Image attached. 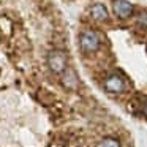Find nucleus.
Listing matches in <instances>:
<instances>
[{
  "mask_svg": "<svg viewBox=\"0 0 147 147\" xmlns=\"http://www.w3.org/2000/svg\"><path fill=\"white\" fill-rule=\"evenodd\" d=\"M100 45H101V38L96 32L93 30H84L79 35V46L84 52L87 54H92V52H96L100 49Z\"/></svg>",
  "mask_w": 147,
  "mask_h": 147,
  "instance_id": "nucleus-1",
  "label": "nucleus"
},
{
  "mask_svg": "<svg viewBox=\"0 0 147 147\" xmlns=\"http://www.w3.org/2000/svg\"><path fill=\"white\" fill-rule=\"evenodd\" d=\"M48 67L52 73L55 74H62L67 70V54L63 51L54 49L48 54Z\"/></svg>",
  "mask_w": 147,
  "mask_h": 147,
  "instance_id": "nucleus-2",
  "label": "nucleus"
},
{
  "mask_svg": "<svg viewBox=\"0 0 147 147\" xmlns=\"http://www.w3.org/2000/svg\"><path fill=\"white\" fill-rule=\"evenodd\" d=\"M112 11L119 19H128L133 14L134 7L128 0H112Z\"/></svg>",
  "mask_w": 147,
  "mask_h": 147,
  "instance_id": "nucleus-3",
  "label": "nucleus"
},
{
  "mask_svg": "<svg viewBox=\"0 0 147 147\" xmlns=\"http://www.w3.org/2000/svg\"><path fill=\"white\" fill-rule=\"evenodd\" d=\"M105 87L111 93H122L125 90V81L120 76H109L105 82Z\"/></svg>",
  "mask_w": 147,
  "mask_h": 147,
  "instance_id": "nucleus-4",
  "label": "nucleus"
},
{
  "mask_svg": "<svg viewBox=\"0 0 147 147\" xmlns=\"http://www.w3.org/2000/svg\"><path fill=\"white\" fill-rule=\"evenodd\" d=\"M90 16L93 18L98 22H106L109 19V13L106 10V7L103 3H95L92 8H90Z\"/></svg>",
  "mask_w": 147,
  "mask_h": 147,
  "instance_id": "nucleus-5",
  "label": "nucleus"
},
{
  "mask_svg": "<svg viewBox=\"0 0 147 147\" xmlns=\"http://www.w3.org/2000/svg\"><path fill=\"white\" fill-rule=\"evenodd\" d=\"M62 84H63V87H67V89L70 90H74L78 87V76L76 73H74L73 70H65L63 73H62Z\"/></svg>",
  "mask_w": 147,
  "mask_h": 147,
  "instance_id": "nucleus-6",
  "label": "nucleus"
},
{
  "mask_svg": "<svg viewBox=\"0 0 147 147\" xmlns=\"http://www.w3.org/2000/svg\"><path fill=\"white\" fill-rule=\"evenodd\" d=\"M96 147H120V142H119L115 138H103Z\"/></svg>",
  "mask_w": 147,
  "mask_h": 147,
  "instance_id": "nucleus-7",
  "label": "nucleus"
},
{
  "mask_svg": "<svg viewBox=\"0 0 147 147\" xmlns=\"http://www.w3.org/2000/svg\"><path fill=\"white\" fill-rule=\"evenodd\" d=\"M138 24H139L141 27H147V13L146 11H142V13L138 16V21H136Z\"/></svg>",
  "mask_w": 147,
  "mask_h": 147,
  "instance_id": "nucleus-8",
  "label": "nucleus"
},
{
  "mask_svg": "<svg viewBox=\"0 0 147 147\" xmlns=\"http://www.w3.org/2000/svg\"><path fill=\"white\" fill-rule=\"evenodd\" d=\"M141 109H142V112L147 115V98H142V100H141Z\"/></svg>",
  "mask_w": 147,
  "mask_h": 147,
  "instance_id": "nucleus-9",
  "label": "nucleus"
}]
</instances>
